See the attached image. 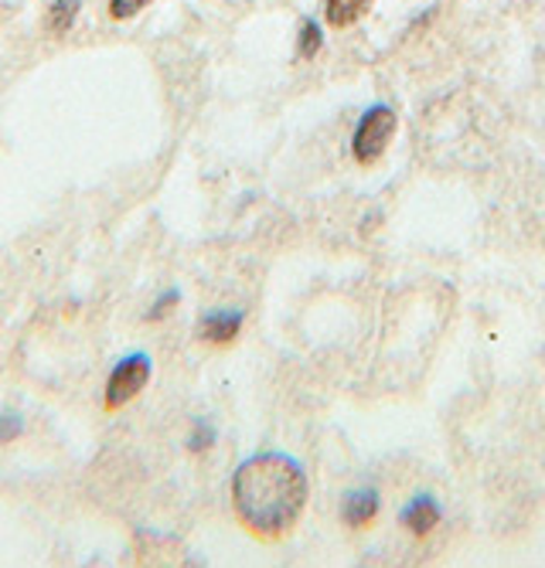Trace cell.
Returning <instances> with one entry per match:
<instances>
[{"label":"cell","instance_id":"1","mask_svg":"<svg viewBox=\"0 0 545 568\" xmlns=\"http://www.w3.org/2000/svg\"><path fill=\"white\" fill-rule=\"evenodd\" d=\"M235 518L260 538L286 535L307 507V474L286 453L242 459L232 474Z\"/></svg>","mask_w":545,"mask_h":568},{"label":"cell","instance_id":"2","mask_svg":"<svg viewBox=\"0 0 545 568\" xmlns=\"http://www.w3.org/2000/svg\"><path fill=\"white\" fill-rule=\"evenodd\" d=\"M151 375H154L151 354L133 351V354L120 357L113 365V372H110V378H107V412H117V408L130 405L147 388Z\"/></svg>","mask_w":545,"mask_h":568},{"label":"cell","instance_id":"3","mask_svg":"<svg viewBox=\"0 0 545 568\" xmlns=\"http://www.w3.org/2000/svg\"><path fill=\"white\" fill-rule=\"evenodd\" d=\"M395 136V113L392 106H385V102H379V106L365 110L359 126H355V136H352V153L359 164H375L382 153L388 150Z\"/></svg>","mask_w":545,"mask_h":568},{"label":"cell","instance_id":"4","mask_svg":"<svg viewBox=\"0 0 545 568\" xmlns=\"http://www.w3.org/2000/svg\"><path fill=\"white\" fill-rule=\"evenodd\" d=\"M245 324V314L242 310H212V314H205L202 321H198V337H202L205 344H232L239 337Z\"/></svg>","mask_w":545,"mask_h":568},{"label":"cell","instance_id":"5","mask_svg":"<svg viewBox=\"0 0 545 568\" xmlns=\"http://www.w3.org/2000/svg\"><path fill=\"white\" fill-rule=\"evenodd\" d=\"M379 518V494L375 490H352L349 497H344L341 504V521L349 528H369L372 521Z\"/></svg>","mask_w":545,"mask_h":568},{"label":"cell","instance_id":"6","mask_svg":"<svg viewBox=\"0 0 545 568\" xmlns=\"http://www.w3.org/2000/svg\"><path fill=\"white\" fill-rule=\"evenodd\" d=\"M400 521H403L406 531H413L416 538H423V535H430V531L440 525V504H436L433 497L420 494V497H413V500L403 507Z\"/></svg>","mask_w":545,"mask_h":568},{"label":"cell","instance_id":"7","mask_svg":"<svg viewBox=\"0 0 545 568\" xmlns=\"http://www.w3.org/2000/svg\"><path fill=\"white\" fill-rule=\"evenodd\" d=\"M369 8H372V0H327L324 18L331 28H352L369 14Z\"/></svg>","mask_w":545,"mask_h":568},{"label":"cell","instance_id":"8","mask_svg":"<svg viewBox=\"0 0 545 568\" xmlns=\"http://www.w3.org/2000/svg\"><path fill=\"white\" fill-rule=\"evenodd\" d=\"M79 11H82V0H52V8H48V31L55 38H65L75 28Z\"/></svg>","mask_w":545,"mask_h":568},{"label":"cell","instance_id":"9","mask_svg":"<svg viewBox=\"0 0 545 568\" xmlns=\"http://www.w3.org/2000/svg\"><path fill=\"white\" fill-rule=\"evenodd\" d=\"M324 44V28L317 24V18H304L301 31H296V55L301 59H314Z\"/></svg>","mask_w":545,"mask_h":568},{"label":"cell","instance_id":"10","mask_svg":"<svg viewBox=\"0 0 545 568\" xmlns=\"http://www.w3.org/2000/svg\"><path fill=\"white\" fill-rule=\"evenodd\" d=\"M215 439H219L215 426L205 423V419H198V423L191 426V433H188V449H191V453H205V449L215 446Z\"/></svg>","mask_w":545,"mask_h":568},{"label":"cell","instance_id":"11","mask_svg":"<svg viewBox=\"0 0 545 568\" xmlns=\"http://www.w3.org/2000/svg\"><path fill=\"white\" fill-rule=\"evenodd\" d=\"M151 0H110V18L113 21H130V18H137Z\"/></svg>","mask_w":545,"mask_h":568},{"label":"cell","instance_id":"12","mask_svg":"<svg viewBox=\"0 0 545 568\" xmlns=\"http://www.w3.org/2000/svg\"><path fill=\"white\" fill-rule=\"evenodd\" d=\"M178 300H181L178 290H164V293L151 303V310H147V321H164V317H168V310L178 306Z\"/></svg>","mask_w":545,"mask_h":568},{"label":"cell","instance_id":"13","mask_svg":"<svg viewBox=\"0 0 545 568\" xmlns=\"http://www.w3.org/2000/svg\"><path fill=\"white\" fill-rule=\"evenodd\" d=\"M24 433V419L18 412H0V443H14Z\"/></svg>","mask_w":545,"mask_h":568}]
</instances>
